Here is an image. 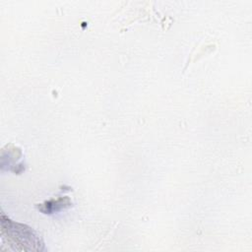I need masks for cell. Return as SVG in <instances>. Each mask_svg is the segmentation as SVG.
Segmentation results:
<instances>
[{
  "instance_id": "6da1fadb",
  "label": "cell",
  "mask_w": 252,
  "mask_h": 252,
  "mask_svg": "<svg viewBox=\"0 0 252 252\" xmlns=\"http://www.w3.org/2000/svg\"><path fill=\"white\" fill-rule=\"evenodd\" d=\"M8 244L13 245L17 250H41L40 239L25 225L8 221Z\"/></svg>"
}]
</instances>
